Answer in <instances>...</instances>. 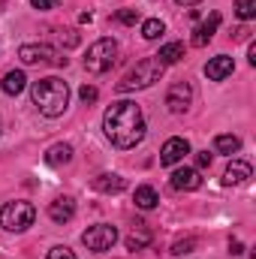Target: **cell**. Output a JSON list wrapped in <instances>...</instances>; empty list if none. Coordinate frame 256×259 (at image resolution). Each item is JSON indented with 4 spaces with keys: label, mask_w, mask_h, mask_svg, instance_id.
<instances>
[{
    "label": "cell",
    "mask_w": 256,
    "mask_h": 259,
    "mask_svg": "<svg viewBox=\"0 0 256 259\" xmlns=\"http://www.w3.org/2000/svg\"><path fill=\"white\" fill-rule=\"evenodd\" d=\"M235 15H238L241 21L256 18V0H235Z\"/></svg>",
    "instance_id": "cell-23"
},
{
    "label": "cell",
    "mask_w": 256,
    "mask_h": 259,
    "mask_svg": "<svg viewBox=\"0 0 256 259\" xmlns=\"http://www.w3.org/2000/svg\"><path fill=\"white\" fill-rule=\"evenodd\" d=\"M148 244H151V232H148V229H136L133 235H127V247L133 253H136V250H145Z\"/></svg>",
    "instance_id": "cell-22"
},
{
    "label": "cell",
    "mask_w": 256,
    "mask_h": 259,
    "mask_svg": "<svg viewBox=\"0 0 256 259\" xmlns=\"http://www.w3.org/2000/svg\"><path fill=\"white\" fill-rule=\"evenodd\" d=\"M250 175H253L250 163H244V160H232L229 169L223 172V184H226V187H232V184H244Z\"/></svg>",
    "instance_id": "cell-14"
},
{
    "label": "cell",
    "mask_w": 256,
    "mask_h": 259,
    "mask_svg": "<svg viewBox=\"0 0 256 259\" xmlns=\"http://www.w3.org/2000/svg\"><path fill=\"white\" fill-rule=\"evenodd\" d=\"M49 217H52L55 223H69V220L75 217V202H72V196H58V199L49 205Z\"/></svg>",
    "instance_id": "cell-13"
},
{
    "label": "cell",
    "mask_w": 256,
    "mask_h": 259,
    "mask_svg": "<svg viewBox=\"0 0 256 259\" xmlns=\"http://www.w3.org/2000/svg\"><path fill=\"white\" fill-rule=\"evenodd\" d=\"M190 100H193V88L187 81H175V84L166 91V106H169V112H175V115L187 112V109H190Z\"/></svg>",
    "instance_id": "cell-8"
},
{
    "label": "cell",
    "mask_w": 256,
    "mask_h": 259,
    "mask_svg": "<svg viewBox=\"0 0 256 259\" xmlns=\"http://www.w3.org/2000/svg\"><path fill=\"white\" fill-rule=\"evenodd\" d=\"M78 97H81V103H97L100 94H97L94 84H81V88H78Z\"/></svg>",
    "instance_id": "cell-25"
},
{
    "label": "cell",
    "mask_w": 256,
    "mask_h": 259,
    "mask_svg": "<svg viewBox=\"0 0 256 259\" xmlns=\"http://www.w3.org/2000/svg\"><path fill=\"white\" fill-rule=\"evenodd\" d=\"M115 241H118V229L109 226V223H97V226H91V229L81 232V244H84L88 250H94V253L112 250Z\"/></svg>",
    "instance_id": "cell-6"
},
{
    "label": "cell",
    "mask_w": 256,
    "mask_h": 259,
    "mask_svg": "<svg viewBox=\"0 0 256 259\" xmlns=\"http://www.w3.org/2000/svg\"><path fill=\"white\" fill-rule=\"evenodd\" d=\"M187 154H190V142L181 139V136H175V139H169V142L163 145V151H160V166H175V163H181Z\"/></svg>",
    "instance_id": "cell-9"
},
{
    "label": "cell",
    "mask_w": 256,
    "mask_h": 259,
    "mask_svg": "<svg viewBox=\"0 0 256 259\" xmlns=\"http://www.w3.org/2000/svg\"><path fill=\"white\" fill-rule=\"evenodd\" d=\"M232 69H235V61H232L229 55H217V58H211V61L205 64V75H208L211 81H223L226 75H232Z\"/></svg>",
    "instance_id": "cell-11"
},
{
    "label": "cell",
    "mask_w": 256,
    "mask_h": 259,
    "mask_svg": "<svg viewBox=\"0 0 256 259\" xmlns=\"http://www.w3.org/2000/svg\"><path fill=\"white\" fill-rule=\"evenodd\" d=\"M217 27H220V12H211V15H208V21H205V24H199V27H196V30H193V46H196V49H202V46H208V42H211V39H214V33H217Z\"/></svg>",
    "instance_id": "cell-12"
},
{
    "label": "cell",
    "mask_w": 256,
    "mask_h": 259,
    "mask_svg": "<svg viewBox=\"0 0 256 259\" xmlns=\"http://www.w3.org/2000/svg\"><path fill=\"white\" fill-rule=\"evenodd\" d=\"M103 130L115 148H121V151L136 148L145 139V115H142L139 103H133V100L112 103L103 115Z\"/></svg>",
    "instance_id": "cell-1"
},
{
    "label": "cell",
    "mask_w": 256,
    "mask_h": 259,
    "mask_svg": "<svg viewBox=\"0 0 256 259\" xmlns=\"http://www.w3.org/2000/svg\"><path fill=\"white\" fill-rule=\"evenodd\" d=\"M30 6L46 12V9H55V6H58V0H30Z\"/></svg>",
    "instance_id": "cell-29"
},
{
    "label": "cell",
    "mask_w": 256,
    "mask_h": 259,
    "mask_svg": "<svg viewBox=\"0 0 256 259\" xmlns=\"http://www.w3.org/2000/svg\"><path fill=\"white\" fill-rule=\"evenodd\" d=\"M160 75H163V64H160L157 58H145V61H139V64L118 81V94H130V91L151 88L154 81H160Z\"/></svg>",
    "instance_id": "cell-3"
},
{
    "label": "cell",
    "mask_w": 256,
    "mask_h": 259,
    "mask_svg": "<svg viewBox=\"0 0 256 259\" xmlns=\"http://www.w3.org/2000/svg\"><path fill=\"white\" fill-rule=\"evenodd\" d=\"M115 18H118L121 24H136V21H139V12H136V9H121Z\"/></svg>",
    "instance_id": "cell-26"
},
{
    "label": "cell",
    "mask_w": 256,
    "mask_h": 259,
    "mask_svg": "<svg viewBox=\"0 0 256 259\" xmlns=\"http://www.w3.org/2000/svg\"><path fill=\"white\" fill-rule=\"evenodd\" d=\"M36 220V208L24 199H15V202H6L0 208V226L6 232H24L27 226H33Z\"/></svg>",
    "instance_id": "cell-5"
},
{
    "label": "cell",
    "mask_w": 256,
    "mask_h": 259,
    "mask_svg": "<svg viewBox=\"0 0 256 259\" xmlns=\"http://www.w3.org/2000/svg\"><path fill=\"white\" fill-rule=\"evenodd\" d=\"M21 64H55V66H66V58H61L52 46H21L18 49Z\"/></svg>",
    "instance_id": "cell-7"
},
{
    "label": "cell",
    "mask_w": 256,
    "mask_h": 259,
    "mask_svg": "<svg viewBox=\"0 0 256 259\" xmlns=\"http://www.w3.org/2000/svg\"><path fill=\"white\" fill-rule=\"evenodd\" d=\"M30 97H33V106L46 118H61L66 112V106H69V84L58 75H46V78L33 81Z\"/></svg>",
    "instance_id": "cell-2"
},
{
    "label": "cell",
    "mask_w": 256,
    "mask_h": 259,
    "mask_svg": "<svg viewBox=\"0 0 256 259\" xmlns=\"http://www.w3.org/2000/svg\"><path fill=\"white\" fill-rule=\"evenodd\" d=\"M214 148H217V154H238L241 151V139L238 136H229V133H223V136H217L214 139Z\"/></svg>",
    "instance_id": "cell-18"
},
{
    "label": "cell",
    "mask_w": 256,
    "mask_h": 259,
    "mask_svg": "<svg viewBox=\"0 0 256 259\" xmlns=\"http://www.w3.org/2000/svg\"><path fill=\"white\" fill-rule=\"evenodd\" d=\"M247 61H250V66H256V46L247 49Z\"/></svg>",
    "instance_id": "cell-31"
},
{
    "label": "cell",
    "mask_w": 256,
    "mask_h": 259,
    "mask_svg": "<svg viewBox=\"0 0 256 259\" xmlns=\"http://www.w3.org/2000/svg\"><path fill=\"white\" fill-rule=\"evenodd\" d=\"M46 259H75V253H72L69 247H52Z\"/></svg>",
    "instance_id": "cell-27"
},
{
    "label": "cell",
    "mask_w": 256,
    "mask_h": 259,
    "mask_svg": "<svg viewBox=\"0 0 256 259\" xmlns=\"http://www.w3.org/2000/svg\"><path fill=\"white\" fill-rule=\"evenodd\" d=\"M24 84H27V78H24V72L21 69H12V72H6L3 75V94H9V97H18L21 91H24Z\"/></svg>",
    "instance_id": "cell-17"
},
{
    "label": "cell",
    "mask_w": 256,
    "mask_h": 259,
    "mask_svg": "<svg viewBox=\"0 0 256 259\" xmlns=\"http://www.w3.org/2000/svg\"><path fill=\"white\" fill-rule=\"evenodd\" d=\"M184 58V46L181 42H169V46H163L160 49V55H157V61L163 66H169V64H178Z\"/></svg>",
    "instance_id": "cell-19"
},
{
    "label": "cell",
    "mask_w": 256,
    "mask_h": 259,
    "mask_svg": "<svg viewBox=\"0 0 256 259\" xmlns=\"http://www.w3.org/2000/svg\"><path fill=\"white\" fill-rule=\"evenodd\" d=\"M69 160H72V145H66V142H58V145H52L46 151V163L49 166H66Z\"/></svg>",
    "instance_id": "cell-16"
},
{
    "label": "cell",
    "mask_w": 256,
    "mask_h": 259,
    "mask_svg": "<svg viewBox=\"0 0 256 259\" xmlns=\"http://www.w3.org/2000/svg\"><path fill=\"white\" fill-rule=\"evenodd\" d=\"M178 3H184V6H193V3H199V0H178Z\"/></svg>",
    "instance_id": "cell-32"
},
{
    "label": "cell",
    "mask_w": 256,
    "mask_h": 259,
    "mask_svg": "<svg viewBox=\"0 0 256 259\" xmlns=\"http://www.w3.org/2000/svg\"><path fill=\"white\" fill-rule=\"evenodd\" d=\"M118 61V42L115 39H109V36H103V39H97L91 49H88V55H84V69L91 72V75H103V72H109L112 66Z\"/></svg>",
    "instance_id": "cell-4"
},
{
    "label": "cell",
    "mask_w": 256,
    "mask_h": 259,
    "mask_svg": "<svg viewBox=\"0 0 256 259\" xmlns=\"http://www.w3.org/2000/svg\"><path fill=\"white\" fill-rule=\"evenodd\" d=\"M124 187H127V181L115 172H103L94 178V190H100V193H121Z\"/></svg>",
    "instance_id": "cell-15"
},
{
    "label": "cell",
    "mask_w": 256,
    "mask_h": 259,
    "mask_svg": "<svg viewBox=\"0 0 256 259\" xmlns=\"http://www.w3.org/2000/svg\"><path fill=\"white\" fill-rule=\"evenodd\" d=\"M172 187L175 190H184V193H193V190H199L202 187V175H199V169H175L172 172Z\"/></svg>",
    "instance_id": "cell-10"
},
{
    "label": "cell",
    "mask_w": 256,
    "mask_h": 259,
    "mask_svg": "<svg viewBox=\"0 0 256 259\" xmlns=\"http://www.w3.org/2000/svg\"><path fill=\"white\" fill-rule=\"evenodd\" d=\"M163 33H166V24H163L160 18H148V21H142V36H145V39L154 42V39H160Z\"/></svg>",
    "instance_id": "cell-21"
},
{
    "label": "cell",
    "mask_w": 256,
    "mask_h": 259,
    "mask_svg": "<svg viewBox=\"0 0 256 259\" xmlns=\"http://www.w3.org/2000/svg\"><path fill=\"white\" fill-rule=\"evenodd\" d=\"M229 247H232V256H241V253H244V247H241V241H232Z\"/></svg>",
    "instance_id": "cell-30"
},
{
    "label": "cell",
    "mask_w": 256,
    "mask_h": 259,
    "mask_svg": "<svg viewBox=\"0 0 256 259\" xmlns=\"http://www.w3.org/2000/svg\"><path fill=\"white\" fill-rule=\"evenodd\" d=\"M196 166H199V169H208V166H211V154H208V151H199V154H196Z\"/></svg>",
    "instance_id": "cell-28"
},
{
    "label": "cell",
    "mask_w": 256,
    "mask_h": 259,
    "mask_svg": "<svg viewBox=\"0 0 256 259\" xmlns=\"http://www.w3.org/2000/svg\"><path fill=\"white\" fill-rule=\"evenodd\" d=\"M157 202H160V196L154 187H136V205L142 208V211H151V208H157Z\"/></svg>",
    "instance_id": "cell-20"
},
{
    "label": "cell",
    "mask_w": 256,
    "mask_h": 259,
    "mask_svg": "<svg viewBox=\"0 0 256 259\" xmlns=\"http://www.w3.org/2000/svg\"><path fill=\"white\" fill-rule=\"evenodd\" d=\"M196 247H199V238H178V241H175V244H172V253H175V256H184V253H193V250H196Z\"/></svg>",
    "instance_id": "cell-24"
}]
</instances>
